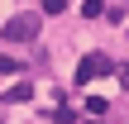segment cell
<instances>
[{
    "label": "cell",
    "instance_id": "obj_1",
    "mask_svg": "<svg viewBox=\"0 0 129 124\" xmlns=\"http://www.w3.org/2000/svg\"><path fill=\"white\" fill-rule=\"evenodd\" d=\"M38 24H43V14L24 10V14H14V19H5L0 38H10V43H29V38H38Z\"/></svg>",
    "mask_w": 129,
    "mask_h": 124
},
{
    "label": "cell",
    "instance_id": "obj_9",
    "mask_svg": "<svg viewBox=\"0 0 129 124\" xmlns=\"http://www.w3.org/2000/svg\"><path fill=\"white\" fill-rule=\"evenodd\" d=\"M91 124H105V119H91Z\"/></svg>",
    "mask_w": 129,
    "mask_h": 124
},
{
    "label": "cell",
    "instance_id": "obj_8",
    "mask_svg": "<svg viewBox=\"0 0 129 124\" xmlns=\"http://www.w3.org/2000/svg\"><path fill=\"white\" fill-rule=\"evenodd\" d=\"M120 86H124V91H129V62H124V67H120Z\"/></svg>",
    "mask_w": 129,
    "mask_h": 124
},
{
    "label": "cell",
    "instance_id": "obj_2",
    "mask_svg": "<svg viewBox=\"0 0 129 124\" xmlns=\"http://www.w3.org/2000/svg\"><path fill=\"white\" fill-rule=\"evenodd\" d=\"M115 72V62L105 57V53H86L81 62H77V81H96V76H110Z\"/></svg>",
    "mask_w": 129,
    "mask_h": 124
},
{
    "label": "cell",
    "instance_id": "obj_7",
    "mask_svg": "<svg viewBox=\"0 0 129 124\" xmlns=\"http://www.w3.org/2000/svg\"><path fill=\"white\" fill-rule=\"evenodd\" d=\"M10 72H19V62H10V57H0V76H10Z\"/></svg>",
    "mask_w": 129,
    "mask_h": 124
},
{
    "label": "cell",
    "instance_id": "obj_3",
    "mask_svg": "<svg viewBox=\"0 0 129 124\" xmlns=\"http://www.w3.org/2000/svg\"><path fill=\"white\" fill-rule=\"evenodd\" d=\"M29 100H34V86H29V81H14V86L5 91V105H29Z\"/></svg>",
    "mask_w": 129,
    "mask_h": 124
},
{
    "label": "cell",
    "instance_id": "obj_10",
    "mask_svg": "<svg viewBox=\"0 0 129 124\" xmlns=\"http://www.w3.org/2000/svg\"><path fill=\"white\" fill-rule=\"evenodd\" d=\"M62 5H67V0H62Z\"/></svg>",
    "mask_w": 129,
    "mask_h": 124
},
{
    "label": "cell",
    "instance_id": "obj_5",
    "mask_svg": "<svg viewBox=\"0 0 129 124\" xmlns=\"http://www.w3.org/2000/svg\"><path fill=\"white\" fill-rule=\"evenodd\" d=\"M105 110H110L105 96H91V100H86V115H105Z\"/></svg>",
    "mask_w": 129,
    "mask_h": 124
},
{
    "label": "cell",
    "instance_id": "obj_6",
    "mask_svg": "<svg viewBox=\"0 0 129 124\" xmlns=\"http://www.w3.org/2000/svg\"><path fill=\"white\" fill-rule=\"evenodd\" d=\"M62 10H67L62 0H43V14H62Z\"/></svg>",
    "mask_w": 129,
    "mask_h": 124
},
{
    "label": "cell",
    "instance_id": "obj_4",
    "mask_svg": "<svg viewBox=\"0 0 129 124\" xmlns=\"http://www.w3.org/2000/svg\"><path fill=\"white\" fill-rule=\"evenodd\" d=\"M48 119H53V124H77V115H72L67 105H57V110H48Z\"/></svg>",
    "mask_w": 129,
    "mask_h": 124
}]
</instances>
